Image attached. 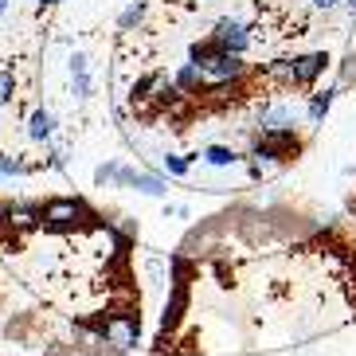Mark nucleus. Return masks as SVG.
Listing matches in <instances>:
<instances>
[{
  "mask_svg": "<svg viewBox=\"0 0 356 356\" xmlns=\"http://www.w3.org/2000/svg\"><path fill=\"white\" fill-rule=\"evenodd\" d=\"M95 329L106 337V345H114V348H134L137 345V321L129 314L95 317Z\"/></svg>",
  "mask_w": 356,
  "mask_h": 356,
  "instance_id": "obj_1",
  "label": "nucleus"
},
{
  "mask_svg": "<svg viewBox=\"0 0 356 356\" xmlns=\"http://www.w3.org/2000/svg\"><path fill=\"white\" fill-rule=\"evenodd\" d=\"M247 71V63H243L239 55L231 51H220L216 59H211L208 67H204V86H223V83H235L239 74Z\"/></svg>",
  "mask_w": 356,
  "mask_h": 356,
  "instance_id": "obj_2",
  "label": "nucleus"
},
{
  "mask_svg": "<svg viewBox=\"0 0 356 356\" xmlns=\"http://www.w3.org/2000/svg\"><path fill=\"white\" fill-rule=\"evenodd\" d=\"M79 220H83V204L79 200H51L43 208V227L51 231H71Z\"/></svg>",
  "mask_w": 356,
  "mask_h": 356,
  "instance_id": "obj_3",
  "label": "nucleus"
},
{
  "mask_svg": "<svg viewBox=\"0 0 356 356\" xmlns=\"http://www.w3.org/2000/svg\"><path fill=\"white\" fill-rule=\"evenodd\" d=\"M216 43L231 55H243L247 47H251V32H247L239 20H220L216 24Z\"/></svg>",
  "mask_w": 356,
  "mask_h": 356,
  "instance_id": "obj_4",
  "label": "nucleus"
},
{
  "mask_svg": "<svg viewBox=\"0 0 356 356\" xmlns=\"http://www.w3.org/2000/svg\"><path fill=\"white\" fill-rule=\"evenodd\" d=\"M293 149V129H262V137L254 141V157H286Z\"/></svg>",
  "mask_w": 356,
  "mask_h": 356,
  "instance_id": "obj_5",
  "label": "nucleus"
},
{
  "mask_svg": "<svg viewBox=\"0 0 356 356\" xmlns=\"http://www.w3.org/2000/svg\"><path fill=\"white\" fill-rule=\"evenodd\" d=\"M325 63H329V59H325L321 51H309V55H298V59H293V83H314L317 74L325 71Z\"/></svg>",
  "mask_w": 356,
  "mask_h": 356,
  "instance_id": "obj_6",
  "label": "nucleus"
},
{
  "mask_svg": "<svg viewBox=\"0 0 356 356\" xmlns=\"http://www.w3.org/2000/svg\"><path fill=\"white\" fill-rule=\"evenodd\" d=\"M4 223H12L16 231H32L35 223H43V211L32 204H12V208H4Z\"/></svg>",
  "mask_w": 356,
  "mask_h": 356,
  "instance_id": "obj_7",
  "label": "nucleus"
},
{
  "mask_svg": "<svg viewBox=\"0 0 356 356\" xmlns=\"http://www.w3.org/2000/svg\"><path fill=\"white\" fill-rule=\"evenodd\" d=\"M114 180H122V184H134V188L149 192V196H161V192H165V180H161V177H149V172H129V168H118Z\"/></svg>",
  "mask_w": 356,
  "mask_h": 356,
  "instance_id": "obj_8",
  "label": "nucleus"
},
{
  "mask_svg": "<svg viewBox=\"0 0 356 356\" xmlns=\"http://www.w3.org/2000/svg\"><path fill=\"white\" fill-rule=\"evenodd\" d=\"M293 106H270L262 110V129H293Z\"/></svg>",
  "mask_w": 356,
  "mask_h": 356,
  "instance_id": "obj_9",
  "label": "nucleus"
},
{
  "mask_svg": "<svg viewBox=\"0 0 356 356\" xmlns=\"http://www.w3.org/2000/svg\"><path fill=\"white\" fill-rule=\"evenodd\" d=\"M177 86H180V90H200V86H204V67L184 63L177 71Z\"/></svg>",
  "mask_w": 356,
  "mask_h": 356,
  "instance_id": "obj_10",
  "label": "nucleus"
},
{
  "mask_svg": "<svg viewBox=\"0 0 356 356\" xmlns=\"http://www.w3.org/2000/svg\"><path fill=\"white\" fill-rule=\"evenodd\" d=\"M51 129H55L51 114H47V110H35L32 122H28V134H32L35 141H47V137H51Z\"/></svg>",
  "mask_w": 356,
  "mask_h": 356,
  "instance_id": "obj_11",
  "label": "nucleus"
},
{
  "mask_svg": "<svg viewBox=\"0 0 356 356\" xmlns=\"http://www.w3.org/2000/svg\"><path fill=\"white\" fill-rule=\"evenodd\" d=\"M204 161H208L211 168H227V165H235L239 157H235L227 145H208V149H204Z\"/></svg>",
  "mask_w": 356,
  "mask_h": 356,
  "instance_id": "obj_12",
  "label": "nucleus"
},
{
  "mask_svg": "<svg viewBox=\"0 0 356 356\" xmlns=\"http://www.w3.org/2000/svg\"><path fill=\"white\" fill-rule=\"evenodd\" d=\"M329 106H333V90H321V95H314V102H309V122H321V118L329 114Z\"/></svg>",
  "mask_w": 356,
  "mask_h": 356,
  "instance_id": "obj_13",
  "label": "nucleus"
},
{
  "mask_svg": "<svg viewBox=\"0 0 356 356\" xmlns=\"http://www.w3.org/2000/svg\"><path fill=\"white\" fill-rule=\"evenodd\" d=\"M141 12H145V4H141V0H129V8L122 12V20H118V24L129 32V28H137V24H141Z\"/></svg>",
  "mask_w": 356,
  "mask_h": 356,
  "instance_id": "obj_14",
  "label": "nucleus"
},
{
  "mask_svg": "<svg viewBox=\"0 0 356 356\" xmlns=\"http://www.w3.org/2000/svg\"><path fill=\"white\" fill-rule=\"evenodd\" d=\"M165 168L172 172V177H184V172H188V157H177V153H168V157H165Z\"/></svg>",
  "mask_w": 356,
  "mask_h": 356,
  "instance_id": "obj_15",
  "label": "nucleus"
},
{
  "mask_svg": "<svg viewBox=\"0 0 356 356\" xmlns=\"http://www.w3.org/2000/svg\"><path fill=\"white\" fill-rule=\"evenodd\" d=\"M12 86H16V83H12V74H8V71H0V106L12 102Z\"/></svg>",
  "mask_w": 356,
  "mask_h": 356,
  "instance_id": "obj_16",
  "label": "nucleus"
},
{
  "mask_svg": "<svg viewBox=\"0 0 356 356\" xmlns=\"http://www.w3.org/2000/svg\"><path fill=\"white\" fill-rule=\"evenodd\" d=\"M16 172H24V165H20V161L0 157V177H16Z\"/></svg>",
  "mask_w": 356,
  "mask_h": 356,
  "instance_id": "obj_17",
  "label": "nucleus"
},
{
  "mask_svg": "<svg viewBox=\"0 0 356 356\" xmlns=\"http://www.w3.org/2000/svg\"><path fill=\"white\" fill-rule=\"evenodd\" d=\"M309 4H317V8H337V0H309Z\"/></svg>",
  "mask_w": 356,
  "mask_h": 356,
  "instance_id": "obj_18",
  "label": "nucleus"
},
{
  "mask_svg": "<svg viewBox=\"0 0 356 356\" xmlns=\"http://www.w3.org/2000/svg\"><path fill=\"white\" fill-rule=\"evenodd\" d=\"M0 223H4V208H0Z\"/></svg>",
  "mask_w": 356,
  "mask_h": 356,
  "instance_id": "obj_19",
  "label": "nucleus"
},
{
  "mask_svg": "<svg viewBox=\"0 0 356 356\" xmlns=\"http://www.w3.org/2000/svg\"><path fill=\"white\" fill-rule=\"evenodd\" d=\"M0 12H4V0H0Z\"/></svg>",
  "mask_w": 356,
  "mask_h": 356,
  "instance_id": "obj_20",
  "label": "nucleus"
},
{
  "mask_svg": "<svg viewBox=\"0 0 356 356\" xmlns=\"http://www.w3.org/2000/svg\"><path fill=\"white\" fill-rule=\"evenodd\" d=\"M43 4H55V0H43Z\"/></svg>",
  "mask_w": 356,
  "mask_h": 356,
  "instance_id": "obj_21",
  "label": "nucleus"
},
{
  "mask_svg": "<svg viewBox=\"0 0 356 356\" xmlns=\"http://www.w3.org/2000/svg\"><path fill=\"white\" fill-rule=\"evenodd\" d=\"M348 4H353V8H356V0H348Z\"/></svg>",
  "mask_w": 356,
  "mask_h": 356,
  "instance_id": "obj_22",
  "label": "nucleus"
}]
</instances>
